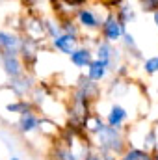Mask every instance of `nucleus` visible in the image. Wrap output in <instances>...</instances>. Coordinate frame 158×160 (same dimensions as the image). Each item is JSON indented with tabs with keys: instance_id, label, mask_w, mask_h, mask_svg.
<instances>
[{
	"instance_id": "a211bd4d",
	"label": "nucleus",
	"mask_w": 158,
	"mask_h": 160,
	"mask_svg": "<svg viewBox=\"0 0 158 160\" xmlns=\"http://www.w3.org/2000/svg\"><path fill=\"white\" fill-rule=\"evenodd\" d=\"M50 158L52 160H84L75 149H71V147H67V145H63V143H58V145L52 149Z\"/></svg>"
},
{
	"instance_id": "c756f323",
	"label": "nucleus",
	"mask_w": 158,
	"mask_h": 160,
	"mask_svg": "<svg viewBox=\"0 0 158 160\" xmlns=\"http://www.w3.org/2000/svg\"><path fill=\"white\" fill-rule=\"evenodd\" d=\"M151 160H153V158H151Z\"/></svg>"
},
{
	"instance_id": "c85d7f7f",
	"label": "nucleus",
	"mask_w": 158,
	"mask_h": 160,
	"mask_svg": "<svg viewBox=\"0 0 158 160\" xmlns=\"http://www.w3.org/2000/svg\"><path fill=\"white\" fill-rule=\"evenodd\" d=\"M9 160H22V158H21V157H15V155H11V157H9Z\"/></svg>"
},
{
	"instance_id": "9d476101",
	"label": "nucleus",
	"mask_w": 158,
	"mask_h": 160,
	"mask_svg": "<svg viewBox=\"0 0 158 160\" xmlns=\"http://www.w3.org/2000/svg\"><path fill=\"white\" fill-rule=\"evenodd\" d=\"M22 38L15 30H0V52L4 54H19L22 47Z\"/></svg>"
},
{
	"instance_id": "ddd939ff",
	"label": "nucleus",
	"mask_w": 158,
	"mask_h": 160,
	"mask_svg": "<svg viewBox=\"0 0 158 160\" xmlns=\"http://www.w3.org/2000/svg\"><path fill=\"white\" fill-rule=\"evenodd\" d=\"M78 45H80V39L69 36V34H60L56 39H50V47L54 50H58L60 54H67V56H71Z\"/></svg>"
},
{
	"instance_id": "f257e3e1",
	"label": "nucleus",
	"mask_w": 158,
	"mask_h": 160,
	"mask_svg": "<svg viewBox=\"0 0 158 160\" xmlns=\"http://www.w3.org/2000/svg\"><path fill=\"white\" fill-rule=\"evenodd\" d=\"M110 11H112V8L108 6V2H87L84 8H80L75 13L73 19L77 21L82 32L95 36V34H101L104 19Z\"/></svg>"
},
{
	"instance_id": "5701e85b",
	"label": "nucleus",
	"mask_w": 158,
	"mask_h": 160,
	"mask_svg": "<svg viewBox=\"0 0 158 160\" xmlns=\"http://www.w3.org/2000/svg\"><path fill=\"white\" fill-rule=\"evenodd\" d=\"M138 6H140V9L143 13H151L153 15V13L158 11V0H141Z\"/></svg>"
},
{
	"instance_id": "4be33fe9",
	"label": "nucleus",
	"mask_w": 158,
	"mask_h": 160,
	"mask_svg": "<svg viewBox=\"0 0 158 160\" xmlns=\"http://www.w3.org/2000/svg\"><path fill=\"white\" fill-rule=\"evenodd\" d=\"M141 71L147 77L158 75V54H153V56H149V58H145L141 62Z\"/></svg>"
},
{
	"instance_id": "aec40b11",
	"label": "nucleus",
	"mask_w": 158,
	"mask_h": 160,
	"mask_svg": "<svg viewBox=\"0 0 158 160\" xmlns=\"http://www.w3.org/2000/svg\"><path fill=\"white\" fill-rule=\"evenodd\" d=\"M119 160H151V155L136 145H128V149L119 157Z\"/></svg>"
},
{
	"instance_id": "6ab92c4d",
	"label": "nucleus",
	"mask_w": 158,
	"mask_h": 160,
	"mask_svg": "<svg viewBox=\"0 0 158 160\" xmlns=\"http://www.w3.org/2000/svg\"><path fill=\"white\" fill-rule=\"evenodd\" d=\"M60 28H62V34H69V36H73L77 39H82L80 38L82 30H80V26L77 24V21L73 17L71 19H60Z\"/></svg>"
},
{
	"instance_id": "9b49d317",
	"label": "nucleus",
	"mask_w": 158,
	"mask_h": 160,
	"mask_svg": "<svg viewBox=\"0 0 158 160\" xmlns=\"http://www.w3.org/2000/svg\"><path fill=\"white\" fill-rule=\"evenodd\" d=\"M104 121L108 127H114V128H123L125 130V123L128 121V110L119 104V102H112L104 114Z\"/></svg>"
},
{
	"instance_id": "2eb2a0df",
	"label": "nucleus",
	"mask_w": 158,
	"mask_h": 160,
	"mask_svg": "<svg viewBox=\"0 0 158 160\" xmlns=\"http://www.w3.org/2000/svg\"><path fill=\"white\" fill-rule=\"evenodd\" d=\"M32 110H36V106L32 104V101L30 99H11V101H7L6 104H4V112H7V114H15V116H22V114H26V112H32Z\"/></svg>"
},
{
	"instance_id": "cd10ccee",
	"label": "nucleus",
	"mask_w": 158,
	"mask_h": 160,
	"mask_svg": "<svg viewBox=\"0 0 158 160\" xmlns=\"http://www.w3.org/2000/svg\"><path fill=\"white\" fill-rule=\"evenodd\" d=\"M151 158H153V160H158V149L153 153V155H151Z\"/></svg>"
},
{
	"instance_id": "b1692460",
	"label": "nucleus",
	"mask_w": 158,
	"mask_h": 160,
	"mask_svg": "<svg viewBox=\"0 0 158 160\" xmlns=\"http://www.w3.org/2000/svg\"><path fill=\"white\" fill-rule=\"evenodd\" d=\"M123 47H125V50H128V52H132V50H136L138 48V45H136V39H134V36H132V32H125V36H123Z\"/></svg>"
},
{
	"instance_id": "4468645a",
	"label": "nucleus",
	"mask_w": 158,
	"mask_h": 160,
	"mask_svg": "<svg viewBox=\"0 0 158 160\" xmlns=\"http://www.w3.org/2000/svg\"><path fill=\"white\" fill-rule=\"evenodd\" d=\"M110 71H112V69H110L104 62H101V60H93L91 65L86 69V77L91 80V82H95V84H101V82H104V80L108 78Z\"/></svg>"
},
{
	"instance_id": "6e6552de",
	"label": "nucleus",
	"mask_w": 158,
	"mask_h": 160,
	"mask_svg": "<svg viewBox=\"0 0 158 160\" xmlns=\"http://www.w3.org/2000/svg\"><path fill=\"white\" fill-rule=\"evenodd\" d=\"M39 47H41L39 41L30 39V38H26V36L22 38V47H21L19 56H21V60L24 62L26 71L32 69V67L37 63V60H39Z\"/></svg>"
},
{
	"instance_id": "393cba45",
	"label": "nucleus",
	"mask_w": 158,
	"mask_h": 160,
	"mask_svg": "<svg viewBox=\"0 0 158 160\" xmlns=\"http://www.w3.org/2000/svg\"><path fill=\"white\" fill-rule=\"evenodd\" d=\"M99 155H101V158L102 160H119V157L116 153H110V151H97Z\"/></svg>"
},
{
	"instance_id": "bb28decb",
	"label": "nucleus",
	"mask_w": 158,
	"mask_h": 160,
	"mask_svg": "<svg viewBox=\"0 0 158 160\" xmlns=\"http://www.w3.org/2000/svg\"><path fill=\"white\" fill-rule=\"evenodd\" d=\"M153 22H155V28L158 30V11L156 13H153Z\"/></svg>"
},
{
	"instance_id": "0eeeda50",
	"label": "nucleus",
	"mask_w": 158,
	"mask_h": 160,
	"mask_svg": "<svg viewBox=\"0 0 158 160\" xmlns=\"http://www.w3.org/2000/svg\"><path fill=\"white\" fill-rule=\"evenodd\" d=\"M41 119H43V118H41L36 110L26 112V114H22V116L17 118V121H15V128H17L21 134H24V136L34 134V132L41 130Z\"/></svg>"
},
{
	"instance_id": "7ed1b4c3",
	"label": "nucleus",
	"mask_w": 158,
	"mask_h": 160,
	"mask_svg": "<svg viewBox=\"0 0 158 160\" xmlns=\"http://www.w3.org/2000/svg\"><path fill=\"white\" fill-rule=\"evenodd\" d=\"M93 54H95V60H101V62H104L112 71H117V67L121 65L119 62H121V48H117L116 45H112V43H106V41H102L101 38L95 41V45H93Z\"/></svg>"
},
{
	"instance_id": "39448f33",
	"label": "nucleus",
	"mask_w": 158,
	"mask_h": 160,
	"mask_svg": "<svg viewBox=\"0 0 158 160\" xmlns=\"http://www.w3.org/2000/svg\"><path fill=\"white\" fill-rule=\"evenodd\" d=\"M0 67H2V73L6 75L7 80L19 78L26 73V65L24 62L21 60L19 54H4L0 52Z\"/></svg>"
},
{
	"instance_id": "dca6fc26",
	"label": "nucleus",
	"mask_w": 158,
	"mask_h": 160,
	"mask_svg": "<svg viewBox=\"0 0 158 160\" xmlns=\"http://www.w3.org/2000/svg\"><path fill=\"white\" fill-rule=\"evenodd\" d=\"M114 13H116V17L119 19V22L125 28H126L128 22H132L136 19V8H134L132 2H121L119 0V4L116 6V9H114Z\"/></svg>"
},
{
	"instance_id": "1a4fd4ad",
	"label": "nucleus",
	"mask_w": 158,
	"mask_h": 160,
	"mask_svg": "<svg viewBox=\"0 0 158 160\" xmlns=\"http://www.w3.org/2000/svg\"><path fill=\"white\" fill-rule=\"evenodd\" d=\"M22 32L26 34V38L36 41H43L47 38V30H45V21L39 15H28L24 19V24H22Z\"/></svg>"
},
{
	"instance_id": "f03ea898",
	"label": "nucleus",
	"mask_w": 158,
	"mask_h": 160,
	"mask_svg": "<svg viewBox=\"0 0 158 160\" xmlns=\"http://www.w3.org/2000/svg\"><path fill=\"white\" fill-rule=\"evenodd\" d=\"M95 151H110L121 157L126 149H128V142H126V134L123 128H114V127H104L97 136L91 138Z\"/></svg>"
},
{
	"instance_id": "412c9836",
	"label": "nucleus",
	"mask_w": 158,
	"mask_h": 160,
	"mask_svg": "<svg viewBox=\"0 0 158 160\" xmlns=\"http://www.w3.org/2000/svg\"><path fill=\"white\" fill-rule=\"evenodd\" d=\"M43 21H45L47 38H48V39H56V38L62 34V28H60V19H54V17H43Z\"/></svg>"
},
{
	"instance_id": "20e7f679",
	"label": "nucleus",
	"mask_w": 158,
	"mask_h": 160,
	"mask_svg": "<svg viewBox=\"0 0 158 160\" xmlns=\"http://www.w3.org/2000/svg\"><path fill=\"white\" fill-rule=\"evenodd\" d=\"M125 32H126V28L119 22V19L116 17V13H114V9H112V11L106 15V19H104V24H102V28H101L99 38L102 41H106V43L117 45V43H121Z\"/></svg>"
},
{
	"instance_id": "423d86ee",
	"label": "nucleus",
	"mask_w": 158,
	"mask_h": 160,
	"mask_svg": "<svg viewBox=\"0 0 158 160\" xmlns=\"http://www.w3.org/2000/svg\"><path fill=\"white\" fill-rule=\"evenodd\" d=\"M36 78L30 75V73H24L22 77L19 78H13V80H7V89L17 97V99H24L26 95H32L34 88H36ZM28 99V97H26Z\"/></svg>"
},
{
	"instance_id": "a878e982",
	"label": "nucleus",
	"mask_w": 158,
	"mask_h": 160,
	"mask_svg": "<svg viewBox=\"0 0 158 160\" xmlns=\"http://www.w3.org/2000/svg\"><path fill=\"white\" fill-rule=\"evenodd\" d=\"M84 160H102V158H101V155H99L97 151H91V153H89Z\"/></svg>"
},
{
	"instance_id": "f3484780",
	"label": "nucleus",
	"mask_w": 158,
	"mask_h": 160,
	"mask_svg": "<svg viewBox=\"0 0 158 160\" xmlns=\"http://www.w3.org/2000/svg\"><path fill=\"white\" fill-rule=\"evenodd\" d=\"M138 147L143 149V151H147L149 155H153V153L156 151L158 149V130H156V127H149V128L143 132L141 142H140Z\"/></svg>"
},
{
	"instance_id": "f8f14e48",
	"label": "nucleus",
	"mask_w": 158,
	"mask_h": 160,
	"mask_svg": "<svg viewBox=\"0 0 158 160\" xmlns=\"http://www.w3.org/2000/svg\"><path fill=\"white\" fill-rule=\"evenodd\" d=\"M93 60H95V54H93V48L89 45H78L75 48V52L69 56L71 65L77 69H87Z\"/></svg>"
}]
</instances>
